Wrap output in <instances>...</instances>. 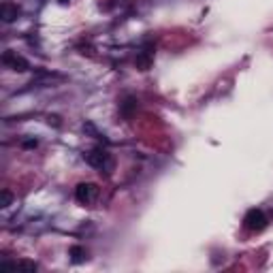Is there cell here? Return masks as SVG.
<instances>
[{
	"label": "cell",
	"instance_id": "11",
	"mask_svg": "<svg viewBox=\"0 0 273 273\" xmlns=\"http://www.w3.org/2000/svg\"><path fill=\"white\" fill-rule=\"evenodd\" d=\"M37 139H28V141H24V147H37Z\"/></svg>",
	"mask_w": 273,
	"mask_h": 273
},
{
	"label": "cell",
	"instance_id": "4",
	"mask_svg": "<svg viewBox=\"0 0 273 273\" xmlns=\"http://www.w3.org/2000/svg\"><path fill=\"white\" fill-rule=\"evenodd\" d=\"M2 62H4V64H7L9 68L17 71V73H24V71H28V68H30V64H28L26 58L17 56L15 51H4V54H2Z\"/></svg>",
	"mask_w": 273,
	"mask_h": 273
},
{
	"label": "cell",
	"instance_id": "7",
	"mask_svg": "<svg viewBox=\"0 0 273 273\" xmlns=\"http://www.w3.org/2000/svg\"><path fill=\"white\" fill-rule=\"evenodd\" d=\"M68 256H71V260L75 265H81L85 258H88V252H85V248H81V246H73L71 250H68Z\"/></svg>",
	"mask_w": 273,
	"mask_h": 273
},
{
	"label": "cell",
	"instance_id": "3",
	"mask_svg": "<svg viewBox=\"0 0 273 273\" xmlns=\"http://www.w3.org/2000/svg\"><path fill=\"white\" fill-rule=\"evenodd\" d=\"M96 196H98V186L96 184L84 182L75 188V199H77L81 205H90V203H94Z\"/></svg>",
	"mask_w": 273,
	"mask_h": 273
},
{
	"label": "cell",
	"instance_id": "5",
	"mask_svg": "<svg viewBox=\"0 0 273 273\" xmlns=\"http://www.w3.org/2000/svg\"><path fill=\"white\" fill-rule=\"evenodd\" d=\"M0 17H2V21L11 24V21H15L17 17H20V7L13 2H2V7H0Z\"/></svg>",
	"mask_w": 273,
	"mask_h": 273
},
{
	"label": "cell",
	"instance_id": "12",
	"mask_svg": "<svg viewBox=\"0 0 273 273\" xmlns=\"http://www.w3.org/2000/svg\"><path fill=\"white\" fill-rule=\"evenodd\" d=\"M49 124H54V126H60V122H58L56 115H49Z\"/></svg>",
	"mask_w": 273,
	"mask_h": 273
},
{
	"label": "cell",
	"instance_id": "13",
	"mask_svg": "<svg viewBox=\"0 0 273 273\" xmlns=\"http://www.w3.org/2000/svg\"><path fill=\"white\" fill-rule=\"evenodd\" d=\"M58 2H60V4H68V2H71V0H58Z\"/></svg>",
	"mask_w": 273,
	"mask_h": 273
},
{
	"label": "cell",
	"instance_id": "8",
	"mask_svg": "<svg viewBox=\"0 0 273 273\" xmlns=\"http://www.w3.org/2000/svg\"><path fill=\"white\" fill-rule=\"evenodd\" d=\"M135 109H137V101H135V98H132V96H128L124 103H122V113H124L126 118H130Z\"/></svg>",
	"mask_w": 273,
	"mask_h": 273
},
{
	"label": "cell",
	"instance_id": "2",
	"mask_svg": "<svg viewBox=\"0 0 273 273\" xmlns=\"http://www.w3.org/2000/svg\"><path fill=\"white\" fill-rule=\"evenodd\" d=\"M243 226H246L248 231H252V233H260V231L267 226V216L263 209H250L246 213V218H243Z\"/></svg>",
	"mask_w": 273,
	"mask_h": 273
},
{
	"label": "cell",
	"instance_id": "10",
	"mask_svg": "<svg viewBox=\"0 0 273 273\" xmlns=\"http://www.w3.org/2000/svg\"><path fill=\"white\" fill-rule=\"evenodd\" d=\"M20 267H24V269H30V271H37L39 269L37 263H32V260H20Z\"/></svg>",
	"mask_w": 273,
	"mask_h": 273
},
{
	"label": "cell",
	"instance_id": "9",
	"mask_svg": "<svg viewBox=\"0 0 273 273\" xmlns=\"http://www.w3.org/2000/svg\"><path fill=\"white\" fill-rule=\"evenodd\" d=\"M11 203H13V194L9 190H2V207H9Z\"/></svg>",
	"mask_w": 273,
	"mask_h": 273
},
{
	"label": "cell",
	"instance_id": "6",
	"mask_svg": "<svg viewBox=\"0 0 273 273\" xmlns=\"http://www.w3.org/2000/svg\"><path fill=\"white\" fill-rule=\"evenodd\" d=\"M152 60H154V56H152V51L149 49H145V51H141V54L137 56V68H141V71H147L149 66H152Z\"/></svg>",
	"mask_w": 273,
	"mask_h": 273
},
{
	"label": "cell",
	"instance_id": "1",
	"mask_svg": "<svg viewBox=\"0 0 273 273\" xmlns=\"http://www.w3.org/2000/svg\"><path fill=\"white\" fill-rule=\"evenodd\" d=\"M85 162H88L90 167H94V169H103L105 173H111V169H113V160H111V156L105 152L103 147L90 149V152L85 154Z\"/></svg>",
	"mask_w": 273,
	"mask_h": 273
}]
</instances>
